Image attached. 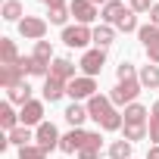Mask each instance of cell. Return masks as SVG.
<instances>
[{
    "label": "cell",
    "instance_id": "1",
    "mask_svg": "<svg viewBox=\"0 0 159 159\" xmlns=\"http://www.w3.org/2000/svg\"><path fill=\"white\" fill-rule=\"evenodd\" d=\"M88 112H91V119H94L103 131H119V128L125 125V116H122V112L112 106V100L103 97V94H97V97L88 100Z\"/></svg>",
    "mask_w": 159,
    "mask_h": 159
},
{
    "label": "cell",
    "instance_id": "2",
    "mask_svg": "<svg viewBox=\"0 0 159 159\" xmlns=\"http://www.w3.org/2000/svg\"><path fill=\"white\" fill-rule=\"evenodd\" d=\"M140 91H143V84L137 81V78H128V81H119L109 91V100H112V106H131Z\"/></svg>",
    "mask_w": 159,
    "mask_h": 159
},
{
    "label": "cell",
    "instance_id": "3",
    "mask_svg": "<svg viewBox=\"0 0 159 159\" xmlns=\"http://www.w3.org/2000/svg\"><path fill=\"white\" fill-rule=\"evenodd\" d=\"M66 94L72 97V103L97 97V78H88V75H78V78H72V81L66 84Z\"/></svg>",
    "mask_w": 159,
    "mask_h": 159
},
{
    "label": "cell",
    "instance_id": "4",
    "mask_svg": "<svg viewBox=\"0 0 159 159\" xmlns=\"http://www.w3.org/2000/svg\"><path fill=\"white\" fill-rule=\"evenodd\" d=\"M91 41H94V31H91L88 25H66V28H62V44L72 47V50H81V47H88Z\"/></svg>",
    "mask_w": 159,
    "mask_h": 159
},
{
    "label": "cell",
    "instance_id": "5",
    "mask_svg": "<svg viewBox=\"0 0 159 159\" xmlns=\"http://www.w3.org/2000/svg\"><path fill=\"white\" fill-rule=\"evenodd\" d=\"M103 66H106V50H100V47H94V50H84L81 62H78L81 75H88V78H97V75L103 72Z\"/></svg>",
    "mask_w": 159,
    "mask_h": 159
},
{
    "label": "cell",
    "instance_id": "6",
    "mask_svg": "<svg viewBox=\"0 0 159 159\" xmlns=\"http://www.w3.org/2000/svg\"><path fill=\"white\" fill-rule=\"evenodd\" d=\"M137 38H140V44H143V50H147V56H150V62L153 66H159V25H140V31H137Z\"/></svg>",
    "mask_w": 159,
    "mask_h": 159
},
{
    "label": "cell",
    "instance_id": "7",
    "mask_svg": "<svg viewBox=\"0 0 159 159\" xmlns=\"http://www.w3.org/2000/svg\"><path fill=\"white\" fill-rule=\"evenodd\" d=\"M47 19H41V16H25L22 22H19V34L22 38H28V41H44V34H47Z\"/></svg>",
    "mask_w": 159,
    "mask_h": 159
},
{
    "label": "cell",
    "instance_id": "8",
    "mask_svg": "<svg viewBox=\"0 0 159 159\" xmlns=\"http://www.w3.org/2000/svg\"><path fill=\"white\" fill-rule=\"evenodd\" d=\"M69 10L72 16L78 19V25H91L100 13H97V3H91V0H69Z\"/></svg>",
    "mask_w": 159,
    "mask_h": 159
},
{
    "label": "cell",
    "instance_id": "9",
    "mask_svg": "<svg viewBox=\"0 0 159 159\" xmlns=\"http://www.w3.org/2000/svg\"><path fill=\"white\" fill-rule=\"evenodd\" d=\"M34 140L44 147V150H53V147H59V131H56V125L53 122H41L38 125V131H34Z\"/></svg>",
    "mask_w": 159,
    "mask_h": 159
},
{
    "label": "cell",
    "instance_id": "10",
    "mask_svg": "<svg viewBox=\"0 0 159 159\" xmlns=\"http://www.w3.org/2000/svg\"><path fill=\"white\" fill-rule=\"evenodd\" d=\"M88 137H91V131H81V128H72L69 134H62V140H59V150L62 153H78L84 143H88Z\"/></svg>",
    "mask_w": 159,
    "mask_h": 159
},
{
    "label": "cell",
    "instance_id": "11",
    "mask_svg": "<svg viewBox=\"0 0 159 159\" xmlns=\"http://www.w3.org/2000/svg\"><path fill=\"white\" fill-rule=\"evenodd\" d=\"M50 78H56V81H62V84H69L72 78H78V75H75V66H72V59H66V56H56V59L50 62Z\"/></svg>",
    "mask_w": 159,
    "mask_h": 159
},
{
    "label": "cell",
    "instance_id": "12",
    "mask_svg": "<svg viewBox=\"0 0 159 159\" xmlns=\"http://www.w3.org/2000/svg\"><path fill=\"white\" fill-rule=\"evenodd\" d=\"M19 122H22L25 128H31V125H41V122H44V103H41V100H31V103H25V106L19 109Z\"/></svg>",
    "mask_w": 159,
    "mask_h": 159
},
{
    "label": "cell",
    "instance_id": "13",
    "mask_svg": "<svg viewBox=\"0 0 159 159\" xmlns=\"http://www.w3.org/2000/svg\"><path fill=\"white\" fill-rule=\"evenodd\" d=\"M22 75H25V69H22L19 62H13V66H0V84H3L7 91H13V88L22 84Z\"/></svg>",
    "mask_w": 159,
    "mask_h": 159
},
{
    "label": "cell",
    "instance_id": "14",
    "mask_svg": "<svg viewBox=\"0 0 159 159\" xmlns=\"http://www.w3.org/2000/svg\"><path fill=\"white\" fill-rule=\"evenodd\" d=\"M41 91H44V103H59V100H62V94H66V84L47 75V78H44V88H41Z\"/></svg>",
    "mask_w": 159,
    "mask_h": 159
},
{
    "label": "cell",
    "instance_id": "15",
    "mask_svg": "<svg viewBox=\"0 0 159 159\" xmlns=\"http://www.w3.org/2000/svg\"><path fill=\"white\" fill-rule=\"evenodd\" d=\"M125 13H128V10H125V3H122V0H109V3L100 10V19H103V25H116Z\"/></svg>",
    "mask_w": 159,
    "mask_h": 159
},
{
    "label": "cell",
    "instance_id": "16",
    "mask_svg": "<svg viewBox=\"0 0 159 159\" xmlns=\"http://www.w3.org/2000/svg\"><path fill=\"white\" fill-rule=\"evenodd\" d=\"M62 116H66V122H69L72 128H81V125H84V119H91L88 106H81V103H69Z\"/></svg>",
    "mask_w": 159,
    "mask_h": 159
},
{
    "label": "cell",
    "instance_id": "17",
    "mask_svg": "<svg viewBox=\"0 0 159 159\" xmlns=\"http://www.w3.org/2000/svg\"><path fill=\"white\" fill-rule=\"evenodd\" d=\"M19 50H16V41L13 38H0V66H13L19 62Z\"/></svg>",
    "mask_w": 159,
    "mask_h": 159
},
{
    "label": "cell",
    "instance_id": "18",
    "mask_svg": "<svg viewBox=\"0 0 159 159\" xmlns=\"http://www.w3.org/2000/svg\"><path fill=\"white\" fill-rule=\"evenodd\" d=\"M7 100H10L13 106H25V103H31V84H28V81H22L19 88L7 91Z\"/></svg>",
    "mask_w": 159,
    "mask_h": 159
},
{
    "label": "cell",
    "instance_id": "19",
    "mask_svg": "<svg viewBox=\"0 0 159 159\" xmlns=\"http://www.w3.org/2000/svg\"><path fill=\"white\" fill-rule=\"evenodd\" d=\"M0 125L7 128V134H10L13 128H19V125H22V122H19V112L13 109V103H10V100H7L3 106H0Z\"/></svg>",
    "mask_w": 159,
    "mask_h": 159
},
{
    "label": "cell",
    "instance_id": "20",
    "mask_svg": "<svg viewBox=\"0 0 159 159\" xmlns=\"http://www.w3.org/2000/svg\"><path fill=\"white\" fill-rule=\"evenodd\" d=\"M0 16H3L7 22H16V25H19V22L25 19V7L19 3V0H7L3 10H0Z\"/></svg>",
    "mask_w": 159,
    "mask_h": 159
},
{
    "label": "cell",
    "instance_id": "21",
    "mask_svg": "<svg viewBox=\"0 0 159 159\" xmlns=\"http://www.w3.org/2000/svg\"><path fill=\"white\" fill-rule=\"evenodd\" d=\"M125 125H147V106H140V103H131V106H125Z\"/></svg>",
    "mask_w": 159,
    "mask_h": 159
},
{
    "label": "cell",
    "instance_id": "22",
    "mask_svg": "<svg viewBox=\"0 0 159 159\" xmlns=\"http://www.w3.org/2000/svg\"><path fill=\"white\" fill-rule=\"evenodd\" d=\"M112 41H116V28H112V25H97V28H94V44H97L100 50H106Z\"/></svg>",
    "mask_w": 159,
    "mask_h": 159
},
{
    "label": "cell",
    "instance_id": "23",
    "mask_svg": "<svg viewBox=\"0 0 159 159\" xmlns=\"http://www.w3.org/2000/svg\"><path fill=\"white\" fill-rule=\"evenodd\" d=\"M137 81L143 84V88H159V66H143L140 72H137Z\"/></svg>",
    "mask_w": 159,
    "mask_h": 159
},
{
    "label": "cell",
    "instance_id": "24",
    "mask_svg": "<svg viewBox=\"0 0 159 159\" xmlns=\"http://www.w3.org/2000/svg\"><path fill=\"white\" fill-rule=\"evenodd\" d=\"M7 140H10V143H16V147H28V143L34 140V134H31V128L19 125V128H13V131L7 134Z\"/></svg>",
    "mask_w": 159,
    "mask_h": 159
},
{
    "label": "cell",
    "instance_id": "25",
    "mask_svg": "<svg viewBox=\"0 0 159 159\" xmlns=\"http://www.w3.org/2000/svg\"><path fill=\"white\" fill-rule=\"evenodd\" d=\"M31 56H34L38 62H44V66H50V62L56 59V56H53V44H50V41H38V44H34V53H31Z\"/></svg>",
    "mask_w": 159,
    "mask_h": 159
},
{
    "label": "cell",
    "instance_id": "26",
    "mask_svg": "<svg viewBox=\"0 0 159 159\" xmlns=\"http://www.w3.org/2000/svg\"><path fill=\"white\" fill-rule=\"evenodd\" d=\"M109 159H131V140H112L109 143Z\"/></svg>",
    "mask_w": 159,
    "mask_h": 159
},
{
    "label": "cell",
    "instance_id": "27",
    "mask_svg": "<svg viewBox=\"0 0 159 159\" xmlns=\"http://www.w3.org/2000/svg\"><path fill=\"white\" fill-rule=\"evenodd\" d=\"M116 28H119V31H125V34H131V31H140V25H137V13H131V10H128V13H125V16L116 22Z\"/></svg>",
    "mask_w": 159,
    "mask_h": 159
},
{
    "label": "cell",
    "instance_id": "28",
    "mask_svg": "<svg viewBox=\"0 0 159 159\" xmlns=\"http://www.w3.org/2000/svg\"><path fill=\"white\" fill-rule=\"evenodd\" d=\"M122 128H125V134H122V137H125V140H131V143H134V140L150 137V128H147V125H122Z\"/></svg>",
    "mask_w": 159,
    "mask_h": 159
},
{
    "label": "cell",
    "instance_id": "29",
    "mask_svg": "<svg viewBox=\"0 0 159 159\" xmlns=\"http://www.w3.org/2000/svg\"><path fill=\"white\" fill-rule=\"evenodd\" d=\"M69 13H72V10H69V3H66V7H50V13H47L50 19H47V22H50V25H62V28H66Z\"/></svg>",
    "mask_w": 159,
    "mask_h": 159
},
{
    "label": "cell",
    "instance_id": "30",
    "mask_svg": "<svg viewBox=\"0 0 159 159\" xmlns=\"http://www.w3.org/2000/svg\"><path fill=\"white\" fill-rule=\"evenodd\" d=\"M19 159H47V150L41 143H28V147H19Z\"/></svg>",
    "mask_w": 159,
    "mask_h": 159
},
{
    "label": "cell",
    "instance_id": "31",
    "mask_svg": "<svg viewBox=\"0 0 159 159\" xmlns=\"http://www.w3.org/2000/svg\"><path fill=\"white\" fill-rule=\"evenodd\" d=\"M116 75H119V81H128V78H137V72H134V66H131V62H122V66L116 69Z\"/></svg>",
    "mask_w": 159,
    "mask_h": 159
},
{
    "label": "cell",
    "instance_id": "32",
    "mask_svg": "<svg viewBox=\"0 0 159 159\" xmlns=\"http://www.w3.org/2000/svg\"><path fill=\"white\" fill-rule=\"evenodd\" d=\"M78 159H100V147H91V143H84L81 150H78Z\"/></svg>",
    "mask_w": 159,
    "mask_h": 159
},
{
    "label": "cell",
    "instance_id": "33",
    "mask_svg": "<svg viewBox=\"0 0 159 159\" xmlns=\"http://www.w3.org/2000/svg\"><path fill=\"white\" fill-rule=\"evenodd\" d=\"M147 128H150V143H159V116L156 112L150 116V125Z\"/></svg>",
    "mask_w": 159,
    "mask_h": 159
},
{
    "label": "cell",
    "instance_id": "34",
    "mask_svg": "<svg viewBox=\"0 0 159 159\" xmlns=\"http://www.w3.org/2000/svg\"><path fill=\"white\" fill-rule=\"evenodd\" d=\"M131 3V13H150L153 10V0H128Z\"/></svg>",
    "mask_w": 159,
    "mask_h": 159
},
{
    "label": "cell",
    "instance_id": "35",
    "mask_svg": "<svg viewBox=\"0 0 159 159\" xmlns=\"http://www.w3.org/2000/svg\"><path fill=\"white\" fill-rule=\"evenodd\" d=\"M150 22L159 25V3H153V10H150Z\"/></svg>",
    "mask_w": 159,
    "mask_h": 159
},
{
    "label": "cell",
    "instance_id": "36",
    "mask_svg": "<svg viewBox=\"0 0 159 159\" xmlns=\"http://www.w3.org/2000/svg\"><path fill=\"white\" fill-rule=\"evenodd\" d=\"M147 159H159V143H150V150H147Z\"/></svg>",
    "mask_w": 159,
    "mask_h": 159
},
{
    "label": "cell",
    "instance_id": "37",
    "mask_svg": "<svg viewBox=\"0 0 159 159\" xmlns=\"http://www.w3.org/2000/svg\"><path fill=\"white\" fill-rule=\"evenodd\" d=\"M153 112H156V116H159V100H156V103H153Z\"/></svg>",
    "mask_w": 159,
    "mask_h": 159
},
{
    "label": "cell",
    "instance_id": "38",
    "mask_svg": "<svg viewBox=\"0 0 159 159\" xmlns=\"http://www.w3.org/2000/svg\"><path fill=\"white\" fill-rule=\"evenodd\" d=\"M91 3H103V7H106V3H109V0H91Z\"/></svg>",
    "mask_w": 159,
    "mask_h": 159
}]
</instances>
